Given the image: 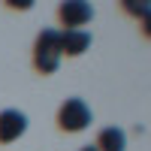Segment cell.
<instances>
[{
    "instance_id": "obj_1",
    "label": "cell",
    "mask_w": 151,
    "mask_h": 151,
    "mask_svg": "<svg viewBox=\"0 0 151 151\" xmlns=\"http://www.w3.org/2000/svg\"><path fill=\"white\" fill-rule=\"evenodd\" d=\"M33 67L36 73L52 76L60 67V48H58V30H42L33 42Z\"/></svg>"
},
{
    "instance_id": "obj_2",
    "label": "cell",
    "mask_w": 151,
    "mask_h": 151,
    "mask_svg": "<svg viewBox=\"0 0 151 151\" xmlns=\"http://www.w3.org/2000/svg\"><path fill=\"white\" fill-rule=\"evenodd\" d=\"M91 118H94L91 115V106H88L82 97H70L58 109V127L64 133H82L88 124H91Z\"/></svg>"
},
{
    "instance_id": "obj_3",
    "label": "cell",
    "mask_w": 151,
    "mask_h": 151,
    "mask_svg": "<svg viewBox=\"0 0 151 151\" xmlns=\"http://www.w3.org/2000/svg\"><path fill=\"white\" fill-rule=\"evenodd\" d=\"M91 18H94V6L85 3V0H64L58 6V21L67 30H82Z\"/></svg>"
},
{
    "instance_id": "obj_4",
    "label": "cell",
    "mask_w": 151,
    "mask_h": 151,
    "mask_svg": "<svg viewBox=\"0 0 151 151\" xmlns=\"http://www.w3.org/2000/svg\"><path fill=\"white\" fill-rule=\"evenodd\" d=\"M27 133V115L18 109H3L0 112V145L18 142Z\"/></svg>"
},
{
    "instance_id": "obj_5",
    "label": "cell",
    "mask_w": 151,
    "mask_h": 151,
    "mask_svg": "<svg viewBox=\"0 0 151 151\" xmlns=\"http://www.w3.org/2000/svg\"><path fill=\"white\" fill-rule=\"evenodd\" d=\"M58 48H60V58H79L91 48V33L88 30H60L58 33Z\"/></svg>"
},
{
    "instance_id": "obj_6",
    "label": "cell",
    "mask_w": 151,
    "mask_h": 151,
    "mask_svg": "<svg viewBox=\"0 0 151 151\" xmlns=\"http://www.w3.org/2000/svg\"><path fill=\"white\" fill-rule=\"evenodd\" d=\"M94 151H127V136L121 127H103L97 133Z\"/></svg>"
},
{
    "instance_id": "obj_7",
    "label": "cell",
    "mask_w": 151,
    "mask_h": 151,
    "mask_svg": "<svg viewBox=\"0 0 151 151\" xmlns=\"http://www.w3.org/2000/svg\"><path fill=\"white\" fill-rule=\"evenodd\" d=\"M124 12H130V15L148 21V3H145V0H142V3H136V0H124Z\"/></svg>"
},
{
    "instance_id": "obj_8",
    "label": "cell",
    "mask_w": 151,
    "mask_h": 151,
    "mask_svg": "<svg viewBox=\"0 0 151 151\" xmlns=\"http://www.w3.org/2000/svg\"><path fill=\"white\" fill-rule=\"evenodd\" d=\"M6 6H12V9H30L33 0H6Z\"/></svg>"
},
{
    "instance_id": "obj_9",
    "label": "cell",
    "mask_w": 151,
    "mask_h": 151,
    "mask_svg": "<svg viewBox=\"0 0 151 151\" xmlns=\"http://www.w3.org/2000/svg\"><path fill=\"white\" fill-rule=\"evenodd\" d=\"M79 151H94V145H85V148H79Z\"/></svg>"
}]
</instances>
